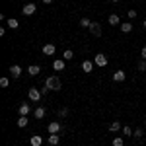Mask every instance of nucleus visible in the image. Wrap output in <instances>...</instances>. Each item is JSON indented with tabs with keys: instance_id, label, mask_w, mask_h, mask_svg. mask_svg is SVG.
Masks as SVG:
<instances>
[{
	"instance_id": "obj_1",
	"label": "nucleus",
	"mask_w": 146,
	"mask_h": 146,
	"mask_svg": "<svg viewBox=\"0 0 146 146\" xmlns=\"http://www.w3.org/2000/svg\"><path fill=\"white\" fill-rule=\"evenodd\" d=\"M45 86H47L51 92H58L60 88H62V84H60L58 76H49V78L45 80Z\"/></svg>"
},
{
	"instance_id": "obj_2",
	"label": "nucleus",
	"mask_w": 146,
	"mask_h": 146,
	"mask_svg": "<svg viewBox=\"0 0 146 146\" xmlns=\"http://www.w3.org/2000/svg\"><path fill=\"white\" fill-rule=\"evenodd\" d=\"M41 96H43V94H41V90H37V88H29V90H27L29 101H35V103H37V101L41 100Z\"/></svg>"
},
{
	"instance_id": "obj_3",
	"label": "nucleus",
	"mask_w": 146,
	"mask_h": 146,
	"mask_svg": "<svg viewBox=\"0 0 146 146\" xmlns=\"http://www.w3.org/2000/svg\"><path fill=\"white\" fill-rule=\"evenodd\" d=\"M35 12H37V6H35L33 2H27V4H23V8H22V14H23V16H33Z\"/></svg>"
},
{
	"instance_id": "obj_4",
	"label": "nucleus",
	"mask_w": 146,
	"mask_h": 146,
	"mask_svg": "<svg viewBox=\"0 0 146 146\" xmlns=\"http://www.w3.org/2000/svg\"><path fill=\"white\" fill-rule=\"evenodd\" d=\"M94 62H96V66H107V62H109V60H107V56L103 55V53H98V55L94 56Z\"/></svg>"
},
{
	"instance_id": "obj_5",
	"label": "nucleus",
	"mask_w": 146,
	"mask_h": 146,
	"mask_svg": "<svg viewBox=\"0 0 146 146\" xmlns=\"http://www.w3.org/2000/svg\"><path fill=\"white\" fill-rule=\"evenodd\" d=\"M47 131H49V135H58V133L62 131V125L58 123V121H53V123H49Z\"/></svg>"
},
{
	"instance_id": "obj_6",
	"label": "nucleus",
	"mask_w": 146,
	"mask_h": 146,
	"mask_svg": "<svg viewBox=\"0 0 146 146\" xmlns=\"http://www.w3.org/2000/svg\"><path fill=\"white\" fill-rule=\"evenodd\" d=\"M55 51H56L55 43H45V45H43V55L51 56V55H55Z\"/></svg>"
},
{
	"instance_id": "obj_7",
	"label": "nucleus",
	"mask_w": 146,
	"mask_h": 146,
	"mask_svg": "<svg viewBox=\"0 0 146 146\" xmlns=\"http://www.w3.org/2000/svg\"><path fill=\"white\" fill-rule=\"evenodd\" d=\"M94 66H96V62H94V60H84V62H82V70H84L86 74H92Z\"/></svg>"
},
{
	"instance_id": "obj_8",
	"label": "nucleus",
	"mask_w": 146,
	"mask_h": 146,
	"mask_svg": "<svg viewBox=\"0 0 146 146\" xmlns=\"http://www.w3.org/2000/svg\"><path fill=\"white\" fill-rule=\"evenodd\" d=\"M111 78H113V82H125V78H127V74H125V70H115Z\"/></svg>"
},
{
	"instance_id": "obj_9",
	"label": "nucleus",
	"mask_w": 146,
	"mask_h": 146,
	"mask_svg": "<svg viewBox=\"0 0 146 146\" xmlns=\"http://www.w3.org/2000/svg\"><path fill=\"white\" fill-rule=\"evenodd\" d=\"M10 74H12V78H20V76H22V66H20V64H12Z\"/></svg>"
},
{
	"instance_id": "obj_10",
	"label": "nucleus",
	"mask_w": 146,
	"mask_h": 146,
	"mask_svg": "<svg viewBox=\"0 0 146 146\" xmlns=\"http://www.w3.org/2000/svg\"><path fill=\"white\" fill-rule=\"evenodd\" d=\"M64 66H66V62H64V58H56L55 62H53V68H55L56 72H62V70H64Z\"/></svg>"
},
{
	"instance_id": "obj_11",
	"label": "nucleus",
	"mask_w": 146,
	"mask_h": 146,
	"mask_svg": "<svg viewBox=\"0 0 146 146\" xmlns=\"http://www.w3.org/2000/svg\"><path fill=\"white\" fill-rule=\"evenodd\" d=\"M90 33L94 35V37H100V35H101V25L94 22V23H92V27H90Z\"/></svg>"
},
{
	"instance_id": "obj_12",
	"label": "nucleus",
	"mask_w": 146,
	"mask_h": 146,
	"mask_svg": "<svg viewBox=\"0 0 146 146\" xmlns=\"http://www.w3.org/2000/svg\"><path fill=\"white\" fill-rule=\"evenodd\" d=\"M18 111H20V115H29V111H31V105H27V103H20V107H18Z\"/></svg>"
},
{
	"instance_id": "obj_13",
	"label": "nucleus",
	"mask_w": 146,
	"mask_h": 146,
	"mask_svg": "<svg viewBox=\"0 0 146 146\" xmlns=\"http://www.w3.org/2000/svg\"><path fill=\"white\" fill-rule=\"evenodd\" d=\"M45 113H47V109L43 107V105H39V107L33 111V117H35V119H43V117H45Z\"/></svg>"
},
{
	"instance_id": "obj_14",
	"label": "nucleus",
	"mask_w": 146,
	"mask_h": 146,
	"mask_svg": "<svg viewBox=\"0 0 146 146\" xmlns=\"http://www.w3.org/2000/svg\"><path fill=\"white\" fill-rule=\"evenodd\" d=\"M107 22H109V25H121V18H119V16H117V14H111V16H109V18H107Z\"/></svg>"
},
{
	"instance_id": "obj_15",
	"label": "nucleus",
	"mask_w": 146,
	"mask_h": 146,
	"mask_svg": "<svg viewBox=\"0 0 146 146\" xmlns=\"http://www.w3.org/2000/svg\"><path fill=\"white\" fill-rule=\"evenodd\" d=\"M39 72H41V66H39V64H31V66H27V74H29V76H37Z\"/></svg>"
},
{
	"instance_id": "obj_16",
	"label": "nucleus",
	"mask_w": 146,
	"mask_h": 146,
	"mask_svg": "<svg viewBox=\"0 0 146 146\" xmlns=\"http://www.w3.org/2000/svg\"><path fill=\"white\" fill-rule=\"evenodd\" d=\"M29 144L31 146H41L43 144V136H37V135L31 136V138H29Z\"/></svg>"
},
{
	"instance_id": "obj_17",
	"label": "nucleus",
	"mask_w": 146,
	"mask_h": 146,
	"mask_svg": "<svg viewBox=\"0 0 146 146\" xmlns=\"http://www.w3.org/2000/svg\"><path fill=\"white\" fill-rule=\"evenodd\" d=\"M47 140H49V144H51V146H58L60 136H58V135H49V138H47Z\"/></svg>"
},
{
	"instance_id": "obj_18",
	"label": "nucleus",
	"mask_w": 146,
	"mask_h": 146,
	"mask_svg": "<svg viewBox=\"0 0 146 146\" xmlns=\"http://www.w3.org/2000/svg\"><path fill=\"white\" fill-rule=\"evenodd\" d=\"M121 31H123V33H131V31H133V23L131 22H123L121 23Z\"/></svg>"
},
{
	"instance_id": "obj_19",
	"label": "nucleus",
	"mask_w": 146,
	"mask_h": 146,
	"mask_svg": "<svg viewBox=\"0 0 146 146\" xmlns=\"http://www.w3.org/2000/svg\"><path fill=\"white\" fill-rule=\"evenodd\" d=\"M133 136H135L136 140H140V138L144 136V129H142V127H136V129H135V133H133Z\"/></svg>"
},
{
	"instance_id": "obj_20",
	"label": "nucleus",
	"mask_w": 146,
	"mask_h": 146,
	"mask_svg": "<svg viewBox=\"0 0 146 146\" xmlns=\"http://www.w3.org/2000/svg\"><path fill=\"white\" fill-rule=\"evenodd\" d=\"M8 27H12V29H18V27H20V22H18L16 18H10V20H8Z\"/></svg>"
},
{
	"instance_id": "obj_21",
	"label": "nucleus",
	"mask_w": 146,
	"mask_h": 146,
	"mask_svg": "<svg viewBox=\"0 0 146 146\" xmlns=\"http://www.w3.org/2000/svg\"><path fill=\"white\" fill-rule=\"evenodd\" d=\"M18 127H20V129L27 127V117H25V115H20V119H18Z\"/></svg>"
},
{
	"instance_id": "obj_22",
	"label": "nucleus",
	"mask_w": 146,
	"mask_h": 146,
	"mask_svg": "<svg viewBox=\"0 0 146 146\" xmlns=\"http://www.w3.org/2000/svg\"><path fill=\"white\" fill-rule=\"evenodd\" d=\"M119 129H121V123H119V121H113V123L109 125V131H111V133H117Z\"/></svg>"
},
{
	"instance_id": "obj_23",
	"label": "nucleus",
	"mask_w": 146,
	"mask_h": 146,
	"mask_svg": "<svg viewBox=\"0 0 146 146\" xmlns=\"http://www.w3.org/2000/svg\"><path fill=\"white\" fill-rule=\"evenodd\" d=\"M62 58H64V60H72V58H74V53H72L70 49H66V51L62 53Z\"/></svg>"
},
{
	"instance_id": "obj_24",
	"label": "nucleus",
	"mask_w": 146,
	"mask_h": 146,
	"mask_svg": "<svg viewBox=\"0 0 146 146\" xmlns=\"http://www.w3.org/2000/svg\"><path fill=\"white\" fill-rule=\"evenodd\" d=\"M92 23H94V22H90L88 18H82V20H80V25H82V27H88V29L92 27Z\"/></svg>"
},
{
	"instance_id": "obj_25",
	"label": "nucleus",
	"mask_w": 146,
	"mask_h": 146,
	"mask_svg": "<svg viewBox=\"0 0 146 146\" xmlns=\"http://www.w3.org/2000/svg\"><path fill=\"white\" fill-rule=\"evenodd\" d=\"M113 146H125V140L121 136H115V138H113Z\"/></svg>"
},
{
	"instance_id": "obj_26",
	"label": "nucleus",
	"mask_w": 146,
	"mask_h": 146,
	"mask_svg": "<svg viewBox=\"0 0 146 146\" xmlns=\"http://www.w3.org/2000/svg\"><path fill=\"white\" fill-rule=\"evenodd\" d=\"M58 117H60V119L68 117V109H66V107H60V109H58Z\"/></svg>"
},
{
	"instance_id": "obj_27",
	"label": "nucleus",
	"mask_w": 146,
	"mask_h": 146,
	"mask_svg": "<svg viewBox=\"0 0 146 146\" xmlns=\"http://www.w3.org/2000/svg\"><path fill=\"white\" fill-rule=\"evenodd\" d=\"M133 133H135V131H133L131 127H123V135L125 136H133Z\"/></svg>"
},
{
	"instance_id": "obj_28",
	"label": "nucleus",
	"mask_w": 146,
	"mask_h": 146,
	"mask_svg": "<svg viewBox=\"0 0 146 146\" xmlns=\"http://www.w3.org/2000/svg\"><path fill=\"white\" fill-rule=\"evenodd\" d=\"M136 68H138L140 72H144V70H146V60H144V58H142V60H138V66H136Z\"/></svg>"
},
{
	"instance_id": "obj_29",
	"label": "nucleus",
	"mask_w": 146,
	"mask_h": 146,
	"mask_svg": "<svg viewBox=\"0 0 146 146\" xmlns=\"http://www.w3.org/2000/svg\"><path fill=\"white\" fill-rule=\"evenodd\" d=\"M8 84H10V80L6 78V76H4V78H0V86H2V88H8Z\"/></svg>"
},
{
	"instance_id": "obj_30",
	"label": "nucleus",
	"mask_w": 146,
	"mask_h": 146,
	"mask_svg": "<svg viewBox=\"0 0 146 146\" xmlns=\"http://www.w3.org/2000/svg\"><path fill=\"white\" fill-rule=\"evenodd\" d=\"M127 18H129V20H135L136 18V10H129L127 12Z\"/></svg>"
},
{
	"instance_id": "obj_31",
	"label": "nucleus",
	"mask_w": 146,
	"mask_h": 146,
	"mask_svg": "<svg viewBox=\"0 0 146 146\" xmlns=\"http://www.w3.org/2000/svg\"><path fill=\"white\" fill-rule=\"evenodd\" d=\"M140 56L146 60V47H142V49H140Z\"/></svg>"
},
{
	"instance_id": "obj_32",
	"label": "nucleus",
	"mask_w": 146,
	"mask_h": 146,
	"mask_svg": "<svg viewBox=\"0 0 146 146\" xmlns=\"http://www.w3.org/2000/svg\"><path fill=\"white\" fill-rule=\"evenodd\" d=\"M49 92H51V90H49V88H47V86H45V88H43V90H41V94H43V96H47V94H49Z\"/></svg>"
},
{
	"instance_id": "obj_33",
	"label": "nucleus",
	"mask_w": 146,
	"mask_h": 146,
	"mask_svg": "<svg viewBox=\"0 0 146 146\" xmlns=\"http://www.w3.org/2000/svg\"><path fill=\"white\" fill-rule=\"evenodd\" d=\"M51 2H53V0H43V4H51Z\"/></svg>"
},
{
	"instance_id": "obj_34",
	"label": "nucleus",
	"mask_w": 146,
	"mask_h": 146,
	"mask_svg": "<svg viewBox=\"0 0 146 146\" xmlns=\"http://www.w3.org/2000/svg\"><path fill=\"white\" fill-rule=\"evenodd\" d=\"M142 25H144V29H146V20H144V23H142Z\"/></svg>"
},
{
	"instance_id": "obj_35",
	"label": "nucleus",
	"mask_w": 146,
	"mask_h": 146,
	"mask_svg": "<svg viewBox=\"0 0 146 146\" xmlns=\"http://www.w3.org/2000/svg\"><path fill=\"white\" fill-rule=\"evenodd\" d=\"M111 2H121V0H111Z\"/></svg>"
},
{
	"instance_id": "obj_36",
	"label": "nucleus",
	"mask_w": 146,
	"mask_h": 146,
	"mask_svg": "<svg viewBox=\"0 0 146 146\" xmlns=\"http://www.w3.org/2000/svg\"><path fill=\"white\" fill-rule=\"evenodd\" d=\"M144 123H146V117H144Z\"/></svg>"
}]
</instances>
